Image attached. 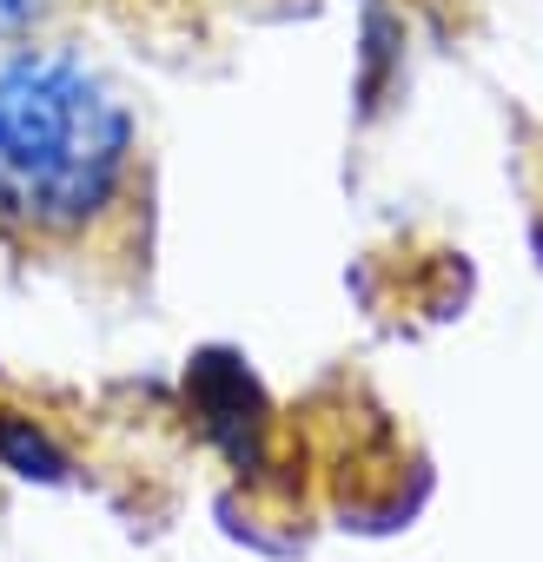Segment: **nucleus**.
Returning a JSON list of instances; mask_svg holds the SVG:
<instances>
[{
    "mask_svg": "<svg viewBox=\"0 0 543 562\" xmlns=\"http://www.w3.org/2000/svg\"><path fill=\"white\" fill-rule=\"evenodd\" d=\"M0 251L74 285L146 271L153 133L87 34L0 47Z\"/></svg>",
    "mask_w": 543,
    "mask_h": 562,
    "instance_id": "1",
    "label": "nucleus"
},
{
    "mask_svg": "<svg viewBox=\"0 0 543 562\" xmlns=\"http://www.w3.org/2000/svg\"><path fill=\"white\" fill-rule=\"evenodd\" d=\"M107 0H0V47H27V41H74Z\"/></svg>",
    "mask_w": 543,
    "mask_h": 562,
    "instance_id": "2",
    "label": "nucleus"
},
{
    "mask_svg": "<svg viewBox=\"0 0 543 562\" xmlns=\"http://www.w3.org/2000/svg\"><path fill=\"white\" fill-rule=\"evenodd\" d=\"M107 8H146L153 21H179V27H245V21H286L312 0H107Z\"/></svg>",
    "mask_w": 543,
    "mask_h": 562,
    "instance_id": "3",
    "label": "nucleus"
}]
</instances>
